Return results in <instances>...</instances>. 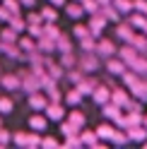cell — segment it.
<instances>
[{"mask_svg":"<svg viewBox=\"0 0 147 149\" xmlns=\"http://www.w3.org/2000/svg\"><path fill=\"white\" fill-rule=\"evenodd\" d=\"M106 99H108L106 87H97V89H94V101H97V104H104Z\"/></svg>","mask_w":147,"mask_h":149,"instance_id":"1","label":"cell"},{"mask_svg":"<svg viewBox=\"0 0 147 149\" xmlns=\"http://www.w3.org/2000/svg\"><path fill=\"white\" fill-rule=\"evenodd\" d=\"M108 70H111V74H123L125 72V65L123 63H108Z\"/></svg>","mask_w":147,"mask_h":149,"instance_id":"2","label":"cell"},{"mask_svg":"<svg viewBox=\"0 0 147 149\" xmlns=\"http://www.w3.org/2000/svg\"><path fill=\"white\" fill-rule=\"evenodd\" d=\"M32 127H34V130H43V127H46V118L34 116V118H32Z\"/></svg>","mask_w":147,"mask_h":149,"instance_id":"3","label":"cell"},{"mask_svg":"<svg viewBox=\"0 0 147 149\" xmlns=\"http://www.w3.org/2000/svg\"><path fill=\"white\" fill-rule=\"evenodd\" d=\"M12 111V101L10 99H0V113H10Z\"/></svg>","mask_w":147,"mask_h":149,"instance_id":"4","label":"cell"},{"mask_svg":"<svg viewBox=\"0 0 147 149\" xmlns=\"http://www.w3.org/2000/svg\"><path fill=\"white\" fill-rule=\"evenodd\" d=\"M111 51H113V46L108 43V41H104V43H99V53H102V55H111Z\"/></svg>","mask_w":147,"mask_h":149,"instance_id":"5","label":"cell"},{"mask_svg":"<svg viewBox=\"0 0 147 149\" xmlns=\"http://www.w3.org/2000/svg\"><path fill=\"white\" fill-rule=\"evenodd\" d=\"M48 116H51V118H63V108L53 104V106L48 108Z\"/></svg>","mask_w":147,"mask_h":149,"instance_id":"6","label":"cell"},{"mask_svg":"<svg viewBox=\"0 0 147 149\" xmlns=\"http://www.w3.org/2000/svg\"><path fill=\"white\" fill-rule=\"evenodd\" d=\"M130 137H133V139H145V130H142V127H135L133 132H130Z\"/></svg>","mask_w":147,"mask_h":149,"instance_id":"7","label":"cell"},{"mask_svg":"<svg viewBox=\"0 0 147 149\" xmlns=\"http://www.w3.org/2000/svg\"><path fill=\"white\" fill-rule=\"evenodd\" d=\"M99 135H104V137H111V135H113V130L108 127V125H99Z\"/></svg>","mask_w":147,"mask_h":149,"instance_id":"8","label":"cell"},{"mask_svg":"<svg viewBox=\"0 0 147 149\" xmlns=\"http://www.w3.org/2000/svg\"><path fill=\"white\" fill-rule=\"evenodd\" d=\"M75 34L80 36V39H87V36H89V29H85V26H77V29H75Z\"/></svg>","mask_w":147,"mask_h":149,"instance_id":"9","label":"cell"},{"mask_svg":"<svg viewBox=\"0 0 147 149\" xmlns=\"http://www.w3.org/2000/svg\"><path fill=\"white\" fill-rule=\"evenodd\" d=\"M32 106H46V99H41V96H32Z\"/></svg>","mask_w":147,"mask_h":149,"instance_id":"10","label":"cell"},{"mask_svg":"<svg viewBox=\"0 0 147 149\" xmlns=\"http://www.w3.org/2000/svg\"><path fill=\"white\" fill-rule=\"evenodd\" d=\"M3 84L5 87H17V79L15 77H3Z\"/></svg>","mask_w":147,"mask_h":149,"instance_id":"11","label":"cell"},{"mask_svg":"<svg viewBox=\"0 0 147 149\" xmlns=\"http://www.w3.org/2000/svg\"><path fill=\"white\" fill-rule=\"evenodd\" d=\"M118 36H123V39H130V29H128V26H118Z\"/></svg>","mask_w":147,"mask_h":149,"instance_id":"12","label":"cell"},{"mask_svg":"<svg viewBox=\"0 0 147 149\" xmlns=\"http://www.w3.org/2000/svg\"><path fill=\"white\" fill-rule=\"evenodd\" d=\"M68 12H70V17H80V12H82V7H77V5H72V7H70Z\"/></svg>","mask_w":147,"mask_h":149,"instance_id":"13","label":"cell"},{"mask_svg":"<svg viewBox=\"0 0 147 149\" xmlns=\"http://www.w3.org/2000/svg\"><path fill=\"white\" fill-rule=\"evenodd\" d=\"M72 123H82V125H85V116H80V113H72Z\"/></svg>","mask_w":147,"mask_h":149,"instance_id":"14","label":"cell"},{"mask_svg":"<svg viewBox=\"0 0 147 149\" xmlns=\"http://www.w3.org/2000/svg\"><path fill=\"white\" fill-rule=\"evenodd\" d=\"M113 101H116V104H125V94H113Z\"/></svg>","mask_w":147,"mask_h":149,"instance_id":"15","label":"cell"},{"mask_svg":"<svg viewBox=\"0 0 147 149\" xmlns=\"http://www.w3.org/2000/svg\"><path fill=\"white\" fill-rule=\"evenodd\" d=\"M43 17H46V19H56V12H53V10H46Z\"/></svg>","mask_w":147,"mask_h":149,"instance_id":"16","label":"cell"},{"mask_svg":"<svg viewBox=\"0 0 147 149\" xmlns=\"http://www.w3.org/2000/svg\"><path fill=\"white\" fill-rule=\"evenodd\" d=\"M0 19H10V12H7V10H0Z\"/></svg>","mask_w":147,"mask_h":149,"instance_id":"17","label":"cell"},{"mask_svg":"<svg viewBox=\"0 0 147 149\" xmlns=\"http://www.w3.org/2000/svg\"><path fill=\"white\" fill-rule=\"evenodd\" d=\"M7 139H10V135H7V132H0V142H7Z\"/></svg>","mask_w":147,"mask_h":149,"instance_id":"18","label":"cell"},{"mask_svg":"<svg viewBox=\"0 0 147 149\" xmlns=\"http://www.w3.org/2000/svg\"><path fill=\"white\" fill-rule=\"evenodd\" d=\"M22 3H27V5H32V3H34V0H22Z\"/></svg>","mask_w":147,"mask_h":149,"instance_id":"19","label":"cell"}]
</instances>
